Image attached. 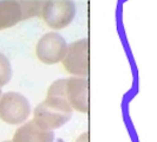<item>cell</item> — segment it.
Returning <instances> with one entry per match:
<instances>
[{
    "label": "cell",
    "mask_w": 157,
    "mask_h": 142,
    "mask_svg": "<svg viewBox=\"0 0 157 142\" xmlns=\"http://www.w3.org/2000/svg\"><path fill=\"white\" fill-rule=\"evenodd\" d=\"M72 116V108L63 97H46L34 109V123L41 129L55 130L64 126Z\"/></svg>",
    "instance_id": "cell-1"
},
{
    "label": "cell",
    "mask_w": 157,
    "mask_h": 142,
    "mask_svg": "<svg viewBox=\"0 0 157 142\" xmlns=\"http://www.w3.org/2000/svg\"><path fill=\"white\" fill-rule=\"evenodd\" d=\"M76 16V5L70 0H47L43 2L40 17L53 30L69 26Z\"/></svg>",
    "instance_id": "cell-2"
},
{
    "label": "cell",
    "mask_w": 157,
    "mask_h": 142,
    "mask_svg": "<svg viewBox=\"0 0 157 142\" xmlns=\"http://www.w3.org/2000/svg\"><path fill=\"white\" fill-rule=\"evenodd\" d=\"M30 112L31 105L23 95L11 91L0 97V118L8 124L23 123Z\"/></svg>",
    "instance_id": "cell-3"
},
{
    "label": "cell",
    "mask_w": 157,
    "mask_h": 142,
    "mask_svg": "<svg viewBox=\"0 0 157 142\" xmlns=\"http://www.w3.org/2000/svg\"><path fill=\"white\" fill-rule=\"evenodd\" d=\"M62 62L69 73L86 78L89 76V40L84 38L67 45Z\"/></svg>",
    "instance_id": "cell-4"
},
{
    "label": "cell",
    "mask_w": 157,
    "mask_h": 142,
    "mask_svg": "<svg viewBox=\"0 0 157 142\" xmlns=\"http://www.w3.org/2000/svg\"><path fill=\"white\" fill-rule=\"evenodd\" d=\"M67 50V44L63 37L58 33L50 32L39 39L36 53L40 62L45 64H57L62 62Z\"/></svg>",
    "instance_id": "cell-5"
},
{
    "label": "cell",
    "mask_w": 157,
    "mask_h": 142,
    "mask_svg": "<svg viewBox=\"0 0 157 142\" xmlns=\"http://www.w3.org/2000/svg\"><path fill=\"white\" fill-rule=\"evenodd\" d=\"M65 98L72 110L89 112V81L73 76L65 82Z\"/></svg>",
    "instance_id": "cell-6"
},
{
    "label": "cell",
    "mask_w": 157,
    "mask_h": 142,
    "mask_svg": "<svg viewBox=\"0 0 157 142\" xmlns=\"http://www.w3.org/2000/svg\"><path fill=\"white\" fill-rule=\"evenodd\" d=\"M12 142H55V134L53 130L41 129L32 120L18 128Z\"/></svg>",
    "instance_id": "cell-7"
},
{
    "label": "cell",
    "mask_w": 157,
    "mask_h": 142,
    "mask_svg": "<svg viewBox=\"0 0 157 142\" xmlns=\"http://www.w3.org/2000/svg\"><path fill=\"white\" fill-rule=\"evenodd\" d=\"M23 20V12L19 1L0 0V31L14 26Z\"/></svg>",
    "instance_id": "cell-8"
},
{
    "label": "cell",
    "mask_w": 157,
    "mask_h": 142,
    "mask_svg": "<svg viewBox=\"0 0 157 142\" xmlns=\"http://www.w3.org/2000/svg\"><path fill=\"white\" fill-rule=\"evenodd\" d=\"M44 1H19L21 12H23V20L29 19L32 17L40 16V10Z\"/></svg>",
    "instance_id": "cell-9"
},
{
    "label": "cell",
    "mask_w": 157,
    "mask_h": 142,
    "mask_svg": "<svg viewBox=\"0 0 157 142\" xmlns=\"http://www.w3.org/2000/svg\"><path fill=\"white\" fill-rule=\"evenodd\" d=\"M12 77V68L8 58L0 52V88L6 85Z\"/></svg>",
    "instance_id": "cell-10"
},
{
    "label": "cell",
    "mask_w": 157,
    "mask_h": 142,
    "mask_svg": "<svg viewBox=\"0 0 157 142\" xmlns=\"http://www.w3.org/2000/svg\"><path fill=\"white\" fill-rule=\"evenodd\" d=\"M76 142H89V133H84L79 136Z\"/></svg>",
    "instance_id": "cell-11"
},
{
    "label": "cell",
    "mask_w": 157,
    "mask_h": 142,
    "mask_svg": "<svg viewBox=\"0 0 157 142\" xmlns=\"http://www.w3.org/2000/svg\"><path fill=\"white\" fill-rule=\"evenodd\" d=\"M4 142H12V141H4Z\"/></svg>",
    "instance_id": "cell-12"
},
{
    "label": "cell",
    "mask_w": 157,
    "mask_h": 142,
    "mask_svg": "<svg viewBox=\"0 0 157 142\" xmlns=\"http://www.w3.org/2000/svg\"><path fill=\"white\" fill-rule=\"evenodd\" d=\"M0 96H1V90H0Z\"/></svg>",
    "instance_id": "cell-13"
}]
</instances>
